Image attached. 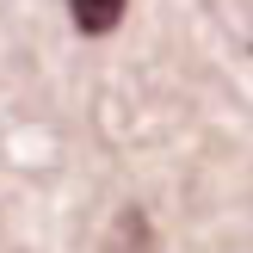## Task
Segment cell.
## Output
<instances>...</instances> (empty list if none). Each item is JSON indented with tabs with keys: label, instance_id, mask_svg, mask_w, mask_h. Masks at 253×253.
I'll list each match as a JSON object with an SVG mask.
<instances>
[{
	"label": "cell",
	"instance_id": "obj_1",
	"mask_svg": "<svg viewBox=\"0 0 253 253\" xmlns=\"http://www.w3.org/2000/svg\"><path fill=\"white\" fill-rule=\"evenodd\" d=\"M124 6H130V0H68V12H74V31H86V37H105V31H118Z\"/></svg>",
	"mask_w": 253,
	"mask_h": 253
}]
</instances>
